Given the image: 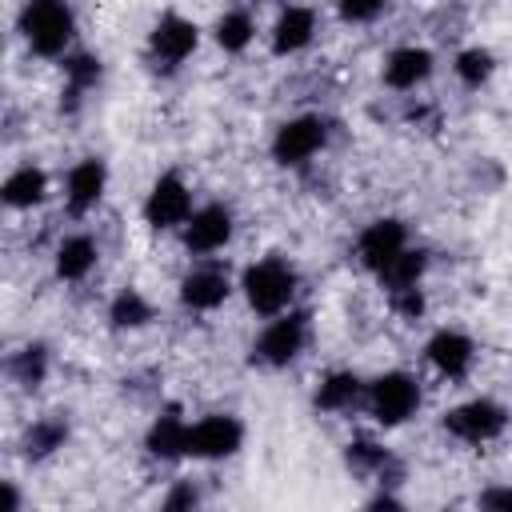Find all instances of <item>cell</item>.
Instances as JSON below:
<instances>
[{
  "label": "cell",
  "mask_w": 512,
  "mask_h": 512,
  "mask_svg": "<svg viewBox=\"0 0 512 512\" xmlns=\"http://www.w3.org/2000/svg\"><path fill=\"white\" fill-rule=\"evenodd\" d=\"M392 308L404 316V320H416L424 312V296H420V284L416 288H404V292H392Z\"/></svg>",
  "instance_id": "30"
},
{
  "label": "cell",
  "mask_w": 512,
  "mask_h": 512,
  "mask_svg": "<svg viewBox=\"0 0 512 512\" xmlns=\"http://www.w3.org/2000/svg\"><path fill=\"white\" fill-rule=\"evenodd\" d=\"M244 444V424L228 412H212L192 424L188 432V456L196 460H224Z\"/></svg>",
  "instance_id": "9"
},
{
  "label": "cell",
  "mask_w": 512,
  "mask_h": 512,
  "mask_svg": "<svg viewBox=\"0 0 512 512\" xmlns=\"http://www.w3.org/2000/svg\"><path fill=\"white\" fill-rule=\"evenodd\" d=\"M100 56H92V52H72V56H64V80H68V96L76 100L80 92H88V88H96V80H100Z\"/></svg>",
  "instance_id": "28"
},
{
  "label": "cell",
  "mask_w": 512,
  "mask_h": 512,
  "mask_svg": "<svg viewBox=\"0 0 512 512\" xmlns=\"http://www.w3.org/2000/svg\"><path fill=\"white\" fill-rule=\"evenodd\" d=\"M64 440H68V420L64 416H44L24 432V456L28 460H44L56 448H64Z\"/></svg>",
  "instance_id": "23"
},
{
  "label": "cell",
  "mask_w": 512,
  "mask_h": 512,
  "mask_svg": "<svg viewBox=\"0 0 512 512\" xmlns=\"http://www.w3.org/2000/svg\"><path fill=\"white\" fill-rule=\"evenodd\" d=\"M424 356H428V364H432L440 376L460 380V376H468V368H472V360H476V344H472L464 332H456V328H440V332L424 344Z\"/></svg>",
  "instance_id": "14"
},
{
  "label": "cell",
  "mask_w": 512,
  "mask_h": 512,
  "mask_svg": "<svg viewBox=\"0 0 512 512\" xmlns=\"http://www.w3.org/2000/svg\"><path fill=\"white\" fill-rule=\"evenodd\" d=\"M368 388H364V380L356 376V372H348V368H336V372H328L320 384H316V396H312V404L320 408V412H348L360 396H364Z\"/></svg>",
  "instance_id": "18"
},
{
  "label": "cell",
  "mask_w": 512,
  "mask_h": 512,
  "mask_svg": "<svg viewBox=\"0 0 512 512\" xmlns=\"http://www.w3.org/2000/svg\"><path fill=\"white\" fill-rule=\"evenodd\" d=\"M364 400H368V412H372L376 424L396 428L408 416H416V408H420V384L408 372H384V376H376L368 384Z\"/></svg>",
  "instance_id": "3"
},
{
  "label": "cell",
  "mask_w": 512,
  "mask_h": 512,
  "mask_svg": "<svg viewBox=\"0 0 512 512\" xmlns=\"http://www.w3.org/2000/svg\"><path fill=\"white\" fill-rule=\"evenodd\" d=\"M104 188H108V168H104V160H100V156H84L80 164H72V172H68V180H64V204H68V212H72V216H84L88 208L100 204Z\"/></svg>",
  "instance_id": "13"
},
{
  "label": "cell",
  "mask_w": 512,
  "mask_h": 512,
  "mask_svg": "<svg viewBox=\"0 0 512 512\" xmlns=\"http://www.w3.org/2000/svg\"><path fill=\"white\" fill-rule=\"evenodd\" d=\"M312 36H316V16H312V8L288 4V8L276 16V24H272V52H276V56H292V52L308 48Z\"/></svg>",
  "instance_id": "16"
},
{
  "label": "cell",
  "mask_w": 512,
  "mask_h": 512,
  "mask_svg": "<svg viewBox=\"0 0 512 512\" xmlns=\"http://www.w3.org/2000/svg\"><path fill=\"white\" fill-rule=\"evenodd\" d=\"M384 8H388V0H336V12H340L348 24H368V20H376Z\"/></svg>",
  "instance_id": "29"
},
{
  "label": "cell",
  "mask_w": 512,
  "mask_h": 512,
  "mask_svg": "<svg viewBox=\"0 0 512 512\" xmlns=\"http://www.w3.org/2000/svg\"><path fill=\"white\" fill-rule=\"evenodd\" d=\"M408 248V228L400 224V220H372L364 232H360V240H356V256H360V264L368 268V272H384L400 252Z\"/></svg>",
  "instance_id": "10"
},
{
  "label": "cell",
  "mask_w": 512,
  "mask_h": 512,
  "mask_svg": "<svg viewBox=\"0 0 512 512\" xmlns=\"http://www.w3.org/2000/svg\"><path fill=\"white\" fill-rule=\"evenodd\" d=\"M452 72H456V80H460L464 88H480V84L492 80V72H496V56H492L488 48H464V52L456 56Z\"/></svg>",
  "instance_id": "27"
},
{
  "label": "cell",
  "mask_w": 512,
  "mask_h": 512,
  "mask_svg": "<svg viewBox=\"0 0 512 512\" xmlns=\"http://www.w3.org/2000/svg\"><path fill=\"white\" fill-rule=\"evenodd\" d=\"M20 32L36 56H64L76 36V16L64 0H24Z\"/></svg>",
  "instance_id": "1"
},
{
  "label": "cell",
  "mask_w": 512,
  "mask_h": 512,
  "mask_svg": "<svg viewBox=\"0 0 512 512\" xmlns=\"http://www.w3.org/2000/svg\"><path fill=\"white\" fill-rule=\"evenodd\" d=\"M200 496H196V488H188V484H180V488H172L168 496H164V508H192Z\"/></svg>",
  "instance_id": "32"
},
{
  "label": "cell",
  "mask_w": 512,
  "mask_h": 512,
  "mask_svg": "<svg viewBox=\"0 0 512 512\" xmlns=\"http://www.w3.org/2000/svg\"><path fill=\"white\" fill-rule=\"evenodd\" d=\"M228 240H232V212H228V204H204L184 224V248L196 252V256L220 252Z\"/></svg>",
  "instance_id": "11"
},
{
  "label": "cell",
  "mask_w": 512,
  "mask_h": 512,
  "mask_svg": "<svg viewBox=\"0 0 512 512\" xmlns=\"http://www.w3.org/2000/svg\"><path fill=\"white\" fill-rule=\"evenodd\" d=\"M196 44H200V28L180 12H164L148 32V60L156 72H176L196 52Z\"/></svg>",
  "instance_id": "4"
},
{
  "label": "cell",
  "mask_w": 512,
  "mask_h": 512,
  "mask_svg": "<svg viewBox=\"0 0 512 512\" xmlns=\"http://www.w3.org/2000/svg\"><path fill=\"white\" fill-rule=\"evenodd\" d=\"M192 212V192L176 172H164L144 196V220L152 228H184Z\"/></svg>",
  "instance_id": "8"
},
{
  "label": "cell",
  "mask_w": 512,
  "mask_h": 512,
  "mask_svg": "<svg viewBox=\"0 0 512 512\" xmlns=\"http://www.w3.org/2000/svg\"><path fill=\"white\" fill-rule=\"evenodd\" d=\"M188 432H192V424L176 408H168L152 420V428L144 436V448H148L152 460H180V456H188Z\"/></svg>",
  "instance_id": "15"
},
{
  "label": "cell",
  "mask_w": 512,
  "mask_h": 512,
  "mask_svg": "<svg viewBox=\"0 0 512 512\" xmlns=\"http://www.w3.org/2000/svg\"><path fill=\"white\" fill-rule=\"evenodd\" d=\"M344 460H348L352 472H364V476H388V468H392V452L376 440H364V436L348 444Z\"/></svg>",
  "instance_id": "25"
},
{
  "label": "cell",
  "mask_w": 512,
  "mask_h": 512,
  "mask_svg": "<svg viewBox=\"0 0 512 512\" xmlns=\"http://www.w3.org/2000/svg\"><path fill=\"white\" fill-rule=\"evenodd\" d=\"M240 288L256 316H280V312H288V304L296 296V268L280 256H264L244 272Z\"/></svg>",
  "instance_id": "2"
},
{
  "label": "cell",
  "mask_w": 512,
  "mask_h": 512,
  "mask_svg": "<svg viewBox=\"0 0 512 512\" xmlns=\"http://www.w3.org/2000/svg\"><path fill=\"white\" fill-rule=\"evenodd\" d=\"M228 292H232V280H228V272L220 264H196L180 280V304L188 312H212V308H220L228 300Z\"/></svg>",
  "instance_id": "12"
},
{
  "label": "cell",
  "mask_w": 512,
  "mask_h": 512,
  "mask_svg": "<svg viewBox=\"0 0 512 512\" xmlns=\"http://www.w3.org/2000/svg\"><path fill=\"white\" fill-rule=\"evenodd\" d=\"M432 52L428 48H416V44H408V48H396L388 60H384V84L388 88H396V92H412L416 84H424L428 76H432Z\"/></svg>",
  "instance_id": "17"
},
{
  "label": "cell",
  "mask_w": 512,
  "mask_h": 512,
  "mask_svg": "<svg viewBox=\"0 0 512 512\" xmlns=\"http://www.w3.org/2000/svg\"><path fill=\"white\" fill-rule=\"evenodd\" d=\"M424 268H428V256H424L420 248H412V244H408V248H404V252H400V256H396V260H392L376 280H380V284L388 288V296H392V292L416 288V284H420V276H424Z\"/></svg>",
  "instance_id": "22"
},
{
  "label": "cell",
  "mask_w": 512,
  "mask_h": 512,
  "mask_svg": "<svg viewBox=\"0 0 512 512\" xmlns=\"http://www.w3.org/2000/svg\"><path fill=\"white\" fill-rule=\"evenodd\" d=\"M324 144H328V124L320 116H296V120H284L276 128V136H272V160L280 168H300Z\"/></svg>",
  "instance_id": "7"
},
{
  "label": "cell",
  "mask_w": 512,
  "mask_h": 512,
  "mask_svg": "<svg viewBox=\"0 0 512 512\" xmlns=\"http://www.w3.org/2000/svg\"><path fill=\"white\" fill-rule=\"evenodd\" d=\"M96 240L76 232V236H64L60 248H56V276L60 280H84L92 268H96Z\"/></svg>",
  "instance_id": "20"
},
{
  "label": "cell",
  "mask_w": 512,
  "mask_h": 512,
  "mask_svg": "<svg viewBox=\"0 0 512 512\" xmlns=\"http://www.w3.org/2000/svg\"><path fill=\"white\" fill-rule=\"evenodd\" d=\"M152 320V304L140 288H120L116 300L108 304V324L116 332H128V328H144Z\"/></svg>",
  "instance_id": "21"
},
{
  "label": "cell",
  "mask_w": 512,
  "mask_h": 512,
  "mask_svg": "<svg viewBox=\"0 0 512 512\" xmlns=\"http://www.w3.org/2000/svg\"><path fill=\"white\" fill-rule=\"evenodd\" d=\"M212 36H216V44H220L224 52H244V48L252 44V36H256V24H252V16H248L244 8H232V12H224V16L216 20Z\"/></svg>",
  "instance_id": "24"
},
{
  "label": "cell",
  "mask_w": 512,
  "mask_h": 512,
  "mask_svg": "<svg viewBox=\"0 0 512 512\" xmlns=\"http://www.w3.org/2000/svg\"><path fill=\"white\" fill-rule=\"evenodd\" d=\"M504 428H508V408L496 404V400H488V396L464 400L452 412H444V432L456 436V440H464V444H488Z\"/></svg>",
  "instance_id": "6"
},
{
  "label": "cell",
  "mask_w": 512,
  "mask_h": 512,
  "mask_svg": "<svg viewBox=\"0 0 512 512\" xmlns=\"http://www.w3.org/2000/svg\"><path fill=\"white\" fill-rule=\"evenodd\" d=\"M8 372H12V380L24 384V388L44 384V376H48V348H44V344H24V348L8 360Z\"/></svg>",
  "instance_id": "26"
},
{
  "label": "cell",
  "mask_w": 512,
  "mask_h": 512,
  "mask_svg": "<svg viewBox=\"0 0 512 512\" xmlns=\"http://www.w3.org/2000/svg\"><path fill=\"white\" fill-rule=\"evenodd\" d=\"M8 208H36L48 196V172L36 164H20L16 172H8L4 188H0Z\"/></svg>",
  "instance_id": "19"
},
{
  "label": "cell",
  "mask_w": 512,
  "mask_h": 512,
  "mask_svg": "<svg viewBox=\"0 0 512 512\" xmlns=\"http://www.w3.org/2000/svg\"><path fill=\"white\" fill-rule=\"evenodd\" d=\"M476 504L492 508V512H512V488H488V492H480Z\"/></svg>",
  "instance_id": "31"
},
{
  "label": "cell",
  "mask_w": 512,
  "mask_h": 512,
  "mask_svg": "<svg viewBox=\"0 0 512 512\" xmlns=\"http://www.w3.org/2000/svg\"><path fill=\"white\" fill-rule=\"evenodd\" d=\"M308 340V316L304 312H280L264 324L260 340L252 344V360H260L264 368H284L304 352Z\"/></svg>",
  "instance_id": "5"
}]
</instances>
